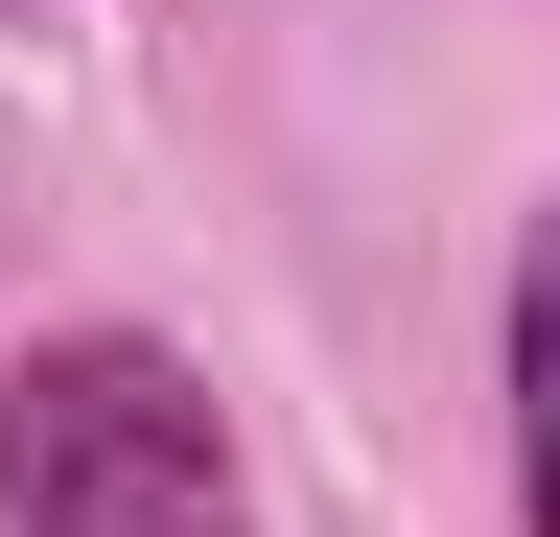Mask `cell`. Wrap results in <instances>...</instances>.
Listing matches in <instances>:
<instances>
[{
    "label": "cell",
    "mask_w": 560,
    "mask_h": 537,
    "mask_svg": "<svg viewBox=\"0 0 560 537\" xmlns=\"http://www.w3.org/2000/svg\"><path fill=\"white\" fill-rule=\"evenodd\" d=\"M0 514H24V537H257V514H234V444H210V397L140 351V327L24 351V397H0Z\"/></svg>",
    "instance_id": "obj_1"
},
{
    "label": "cell",
    "mask_w": 560,
    "mask_h": 537,
    "mask_svg": "<svg viewBox=\"0 0 560 537\" xmlns=\"http://www.w3.org/2000/svg\"><path fill=\"white\" fill-rule=\"evenodd\" d=\"M514 514L560 537V211H537V257H514Z\"/></svg>",
    "instance_id": "obj_2"
}]
</instances>
